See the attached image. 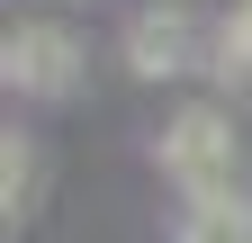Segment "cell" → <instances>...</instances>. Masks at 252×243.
<instances>
[{"instance_id": "1", "label": "cell", "mask_w": 252, "mask_h": 243, "mask_svg": "<svg viewBox=\"0 0 252 243\" xmlns=\"http://www.w3.org/2000/svg\"><path fill=\"white\" fill-rule=\"evenodd\" d=\"M162 171L180 180L189 207H216V198H243V153H234V126L216 108H180L171 135H162Z\"/></svg>"}, {"instance_id": "2", "label": "cell", "mask_w": 252, "mask_h": 243, "mask_svg": "<svg viewBox=\"0 0 252 243\" xmlns=\"http://www.w3.org/2000/svg\"><path fill=\"white\" fill-rule=\"evenodd\" d=\"M0 72H9V90H27V99H63V90L81 81V36L63 18H18L9 45H0Z\"/></svg>"}, {"instance_id": "3", "label": "cell", "mask_w": 252, "mask_h": 243, "mask_svg": "<svg viewBox=\"0 0 252 243\" xmlns=\"http://www.w3.org/2000/svg\"><path fill=\"white\" fill-rule=\"evenodd\" d=\"M198 18H189V9H135V18H126V72H135V81H171V72H189V63H198Z\"/></svg>"}, {"instance_id": "4", "label": "cell", "mask_w": 252, "mask_h": 243, "mask_svg": "<svg viewBox=\"0 0 252 243\" xmlns=\"http://www.w3.org/2000/svg\"><path fill=\"white\" fill-rule=\"evenodd\" d=\"M27 207H36V144H27V135H9V144H0V216H27Z\"/></svg>"}, {"instance_id": "5", "label": "cell", "mask_w": 252, "mask_h": 243, "mask_svg": "<svg viewBox=\"0 0 252 243\" xmlns=\"http://www.w3.org/2000/svg\"><path fill=\"white\" fill-rule=\"evenodd\" d=\"M180 243H252V207H243V198L189 207V234H180Z\"/></svg>"}, {"instance_id": "6", "label": "cell", "mask_w": 252, "mask_h": 243, "mask_svg": "<svg viewBox=\"0 0 252 243\" xmlns=\"http://www.w3.org/2000/svg\"><path fill=\"white\" fill-rule=\"evenodd\" d=\"M207 63H216V72H252V0H243V9H234L225 27H216V45H207Z\"/></svg>"}]
</instances>
